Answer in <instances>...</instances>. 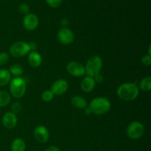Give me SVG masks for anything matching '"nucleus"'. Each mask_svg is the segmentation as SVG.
<instances>
[{"label": "nucleus", "instance_id": "423d86ee", "mask_svg": "<svg viewBox=\"0 0 151 151\" xmlns=\"http://www.w3.org/2000/svg\"><path fill=\"white\" fill-rule=\"evenodd\" d=\"M145 133V127L139 121H133L126 128V134L131 139L137 140L141 138Z\"/></svg>", "mask_w": 151, "mask_h": 151}, {"label": "nucleus", "instance_id": "6ab92c4d", "mask_svg": "<svg viewBox=\"0 0 151 151\" xmlns=\"http://www.w3.org/2000/svg\"><path fill=\"white\" fill-rule=\"evenodd\" d=\"M8 71L11 76L13 75L16 78V77H20L23 74L24 68L22 65L19 64V63H14L10 66Z\"/></svg>", "mask_w": 151, "mask_h": 151}, {"label": "nucleus", "instance_id": "6e6552de", "mask_svg": "<svg viewBox=\"0 0 151 151\" xmlns=\"http://www.w3.org/2000/svg\"><path fill=\"white\" fill-rule=\"evenodd\" d=\"M66 71L72 76L81 78L86 75L85 66L78 61H70L66 65Z\"/></svg>", "mask_w": 151, "mask_h": 151}, {"label": "nucleus", "instance_id": "dca6fc26", "mask_svg": "<svg viewBox=\"0 0 151 151\" xmlns=\"http://www.w3.org/2000/svg\"><path fill=\"white\" fill-rule=\"evenodd\" d=\"M11 151H25L26 150V143L22 138H16L12 142L10 145Z\"/></svg>", "mask_w": 151, "mask_h": 151}, {"label": "nucleus", "instance_id": "393cba45", "mask_svg": "<svg viewBox=\"0 0 151 151\" xmlns=\"http://www.w3.org/2000/svg\"><path fill=\"white\" fill-rule=\"evenodd\" d=\"M142 63L145 66H150L151 65V55L148 54H145L142 57Z\"/></svg>", "mask_w": 151, "mask_h": 151}, {"label": "nucleus", "instance_id": "2eb2a0df", "mask_svg": "<svg viewBox=\"0 0 151 151\" xmlns=\"http://www.w3.org/2000/svg\"><path fill=\"white\" fill-rule=\"evenodd\" d=\"M71 103L74 107L78 109H85L88 106V103L86 99L80 95L73 96L71 99Z\"/></svg>", "mask_w": 151, "mask_h": 151}, {"label": "nucleus", "instance_id": "aec40b11", "mask_svg": "<svg viewBox=\"0 0 151 151\" xmlns=\"http://www.w3.org/2000/svg\"><path fill=\"white\" fill-rule=\"evenodd\" d=\"M139 88L144 91H149L151 90V77L147 76L140 81Z\"/></svg>", "mask_w": 151, "mask_h": 151}, {"label": "nucleus", "instance_id": "7ed1b4c3", "mask_svg": "<svg viewBox=\"0 0 151 151\" xmlns=\"http://www.w3.org/2000/svg\"><path fill=\"white\" fill-rule=\"evenodd\" d=\"M9 90L11 97L20 99L24 97L27 91V82L23 78L16 77L9 83Z\"/></svg>", "mask_w": 151, "mask_h": 151}, {"label": "nucleus", "instance_id": "1a4fd4ad", "mask_svg": "<svg viewBox=\"0 0 151 151\" xmlns=\"http://www.w3.org/2000/svg\"><path fill=\"white\" fill-rule=\"evenodd\" d=\"M23 27L27 31H34L37 29L39 24L38 17L34 13H28L25 15L22 21Z\"/></svg>", "mask_w": 151, "mask_h": 151}, {"label": "nucleus", "instance_id": "a878e982", "mask_svg": "<svg viewBox=\"0 0 151 151\" xmlns=\"http://www.w3.org/2000/svg\"><path fill=\"white\" fill-rule=\"evenodd\" d=\"M22 104H21L20 103H19V102H16V103H13L11 106V111L13 112V113H14L15 114L19 113V112L22 111Z\"/></svg>", "mask_w": 151, "mask_h": 151}, {"label": "nucleus", "instance_id": "f257e3e1", "mask_svg": "<svg viewBox=\"0 0 151 151\" xmlns=\"http://www.w3.org/2000/svg\"><path fill=\"white\" fill-rule=\"evenodd\" d=\"M139 94V88L137 83H125L119 86L116 89L118 97L125 102L135 100Z\"/></svg>", "mask_w": 151, "mask_h": 151}, {"label": "nucleus", "instance_id": "4468645a", "mask_svg": "<svg viewBox=\"0 0 151 151\" xmlns=\"http://www.w3.org/2000/svg\"><path fill=\"white\" fill-rule=\"evenodd\" d=\"M27 61L29 66L33 68L39 67L42 63V57L41 54L37 51L29 52L28 54Z\"/></svg>", "mask_w": 151, "mask_h": 151}, {"label": "nucleus", "instance_id": "20e7f679", "mask_svg": "<svg viewBox=\"0 0 151 151\" xmlns=\"http://www.w3.org/2000/svg\"><path fill=\"white\" fill-rule=\"evenodd\" d=\"M103 63L101 57L99 55H93L88 59L85 66L86 75L94 78L96 75L101 73Z\"/></svg>", "mask_w": 151, "mask_h": 151}, {"label": "nucleus", "instance_id": "412c9836", "mask_svg": "<svg viewBox=\"0 0 151 151\" xmlns=\"http://www.w3.org/2000/svg\"><path fill=\"white\" fill-rule=\"evenodd\" d=\"M55 95L51 90H46V91H43L42 94H41V99L45 103H50L54 98Z\"/></svg>", "mask_w": 151, "mask_h": 151}, {"label": "nucleus", "instance_id": "9d476101", "mask_svg": "<svg viewBox=\"0 0 151 151\" xmlns=\"http://www.w3.org/2000/svg\"><path fill=\"white\" fill-rule=\"evenodd\" d=\"M69 89V83L65 79H59L55 81L51 86L50 90L55 96H61Z\"/></svg>", "mask_w": 151, "mask_h": 151}, {"label": "nucleus", "instance_id": "9b49d317", "mask_svg": "<svg viewBox=\"0 0 151 151\" xmlns=\"http://www.w3.org/2000/svg\"><path fill=\"white\" fill-rule=\"evenodd\" d=\"M34 138L38 143L44 144L48 142L50 139V132L44 125H38L33 131Z\"/></svg>", "mask_w": 151, "mask_h": 151}, {"label": "nucleus", "instance_id": "5701e85b", "mask_svg": "<svg viewBox=\"0 0 151 151\" xmlns=\"http://www.w3.org/2000/svg\"><path fill=\"white\" fill-rule=\"evenodd\" d=\"M46 2L50 7L52 8H57L63 4V0H46Z\"/></svg>", "mask_w": 151, "mask_h": 151}, {"label": "nucleus", "instance_id": "f03ea898", "mask_svg": "<svg viewBox=\"0 0 151 151\" xmlns=\"http://www.w3.org/2000/svg\"><path fill=\"white\" fill-rule=\"evenodd\" d=\"M88 107L91 110V114L95 115H103L110 111L111 105L109 99L103 97H95L93 99Z\"/></svg>", "mask_w": 151, "mask_h": 151}, {"label": "nucleus", "instance_id": "b1692460", "mask_svg": "<svg viewBox=\"0 0 151 151\" xmlns=\"http://www.w3.org/2000/svg\"><path fill=\"white\" fill-rule=\"evenodd\" d=\"M19 10L22 14H24L25 16V15L28 14L29 12V5L27 4H26V3H22V4H21L19 5Z\"/></svg>", "mask_w": 151, "mask_h": 151}, {"label": "nucleus", "instance_id": "4be33fe9", "mask_svg": "<svg viewBox=\"0 0 151 151\" xmlns=\"http://www.w3.org/2000/svg\"><path fill=\"white\" fill-rule=\"evenodd\" d=\"M10 60V55L5 52H0V66H4L7 64Z\"/></svg>", "mask_w": 151, "mask_h": 151}, {"label": "nucleus", "instance_id": "a211bd4d", "mask_svg": "<svg viewBox=\"0 0 151 151\" xmlns=\"http://www.w3.org/2000/svg\"><path fill=\"white\" fill-rule=\"evenodd\" d=\"M11 101V95L7 91H0V108L8 106Z\"/></svg>", "mask_w": 151, "mask_h": 151}, {"label": "nucleus", "instance_id": "f8f14e48", "mask_svg": "<svg viewBox=\"0 0 151 151\" xmlns=\"http://www.w3.org/2000/svg\"><path fill=\"white\" fill-rule=\"evenodd\" d=\"M1 123L7 129H13L16 128L18 123L16 114L12 111H7L1 117Z\"/></svg>", "mask_w": 151, "mask_h": 151}, {"label": "nucleus", "instance_id": "bb28decb", "mask_svg": "<svg viewBox=\"0 0 151 151\" xmlns=\"http://www.w3.org/2000/svg\"><path fill=\"white\" fill-rule=\"evenodd\" d=\"M94 81H95L96 83H101L103 81V80H104V78H103V75H101V73H100L97 75H96V76L94 78Z\"/></svg>", "mask_w": 151, "mask_h": 151}, {"label": "nucleus", "instance_id": "c756f323", "mask_svg": "<svg viewBox=\"0 0 151 151\" xmlns=\"http://www.w3.org/2000/svg\"><path fill=\"white\" fill-rule=\"evenodd\" d=\"M68 24H69V22H68V20L66 19H63L61 20V22H60V24L63 26V27H67Z\"/></svg>", "mask_w": 151, "mask_h": 151}, {"label": "nucleus", "instance_id": "cd10ccee", "mask_svg": "<svg viewBox=\"0 0 151 151\" xmlns=\"http://www.w3.org/2000/svg\"><path fill=\"white\" fill-rule=\"evenodd\" d=\"M29 49H30V52L32 51H36L37 50V44L35 42H29Z\"/></svg>", "mask_w": 151, "mask_h": 151}, {"label": "nucleus", "instance_id": "ddd939ff", "mask_svg": "<svg viewBox=\"0 0 151 151\" xmlns=\"http://www.w3.org/2000/svg\"><path fill=\"white\" fill-rule=\"evenodd\" d=\"M96 82L94 78L86 75L81 83V88L86 93H89L94 89Z\"/></svg>", "mask_w": 151, "mask_h": 151}, {"label": "nucleus", "instance_id": "7c9ffc66", "mask_svg": "<svg viewBox=\"0 0 151 151\" xmlns=\"http://www.w3.org/2000/svg\"><path fill=\"white\" fill-rule=\"evenodd\" d=\"M84 113H85V114H86V115H90V114H91V110H90L89 108H88V106H87V107L85 109H84Z\"/></svg>", "mask_w": 151, "mask_h": 151}, {"label": "nucleus", "instance_id": "39448f33", "mask_svg": "<svg viewBox=\"0 0 151 151\" xmlns=\"http://www.w3.org/2000/svg\"><path fill=\"white\" fill-rule=\"evenodd\" d=\"M30 52L29 43L25 41H16L10 45L9 48V53L12 57L19 58L27 55Z\"/></svg>", "mask_w": 151, "mask_h": 151}, {"label": "nucleus", "instance_id": "f3484780", "mask_svg": "<svg viewBox=\"0 0 151 151\" xmlns=\"http://www.w3.org/2000/svg\"><path fill=\"white\" fill-rule=\"evenodd\" d=\"M11 77L8 69H0V87L9 84L11 81Z\"/></svg>", "mask_w": 151, "mask_h": 151}, {"label": "nucleus", "instance_id": "0eeeda50", "mask_svg": "<svg viewBox=\"0 0 151 151\" xmlns=\"http://www.w3.org/2000/svg\"><path fill=\"white\" fill-rule=\"evenodd\" d=\"M58 40L63 45H69L72 44L75 39V35L73 31L68 27H62L57 33Z\"/></svg>", "mask_w": 151, "mask_h": 151}, {"label": "nucleus", "instance_id": "c85d7f7f", "mask_svg": "<svg viewBox=\"0 0 151 151\" xmlns=\"http://www.w3.org/2000/svg\"><path fill=\"white\" fill-rule=\"evenodd\" d=\"M45 151H60V150L58 148V147H56V146L52 145L47 147V148L45 150Z\"/></svg>", "mask_w": 151, "mask_h": 151}]
</instances>
